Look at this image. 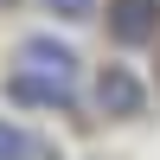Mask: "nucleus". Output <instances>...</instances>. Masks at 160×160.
<instances>
[{"instance_id": "1", "label": "nucleus", "mask_w": 160, "mask_h": 160, "mask_svg": "<svg viewBox=\"0 0 160 160\" xmlns=\"http://www.w3.org/2000/svg\"><path fill=\"white\" fill-rule=\"evenodd\" d=\"M13 64H19V71H38V77H58V83H77V77H83L77 45L58 38V32H26L19 51H13Z\"/></svg>"}, {"instance_id": "4", "label": "nucleus", "mask_w": 160, "mask_h": 160, "mask_svg": "<svg viewBox=\"0 0 160 160\" xmlns=\"http://www.w3.org/2000/svg\"><path fill=\"white\" fill-rule=\"evenodd\" d=\"M7 102H19V109H71L77 102V83H58V77H38V71H19L13 64L7 71Z\"/></svg>"}, {"instance_id": "2", "label": "nucleus", "mask_w": 160, "mask_h": 160, "mask_svg": "<svg viewBox=\"0 0 160 160\" xmlns=\"http://www.w3.org/2000/svg\"><path fill=\"white\" fill-rule=\"evenodd\" d=\"M90 102H96V115H102V122H135V115L148 109V83H141L128 64H109V71H96Z\"/></svg>"}, {"instance_id": "3", "label": "nucleus", "mask_w": 160, "mask_h": 160, "mask_svg": "<svg viewBox=\"0 0 160 160\" xmlns=\"http://www.w3.org/2000/svg\"><path fill=\"white\" fill-rule=\"evenodd\" d=\"M109 38L128 51L160 45V0H109Z\"/></svg>"}, {"instance_id": "5", "label": "nucleus", "mask_w": 160, "mask_h": 160, "mask_svg": "<svg viewBox=\"0 0 160 160\" xmlns=\"http://www.w3.org/2000/svg\"><path fill=\"white\" fill-rule=\"evenodd\" d=\"M38 154H45V141H38L32 128H19V122L0 115V160H38Z\"/></svg>"}, {"instance_id": "6", "label": "nucleus", "mask_w": 160, "mask_h": 160, "mask_svg": "<svg viewBox=\"0 0 160 160\" xmlns=\"http://www.w3.org/2000/svg\"><path fill=\"white\" fill-rule=\"evenodd\" d=\"M38 7H45L51 19H90V13H96V0H38Z\"/></svg>"}]
</instances>
